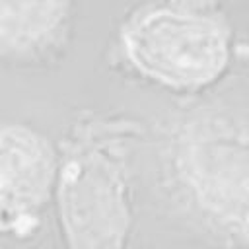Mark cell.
I'll list each match as a JSON object with an SVG mask.
<instances>
[{
  "label": "cell",
  "instance_id": "obj_1",
  "mask_svg": "<svg viewBox=\"0 0 249 249\" xmlns=\"http://www.w3.org/2000/svg\"><path fill=\"white\" fill-rule=\"evenodd\" d=\"M130 58L150 76L173 86H200L226 64L228 43L222 27L187 12L160 10L126 29Z\"/></svg>",
  "mask_w": 249,
  "mask_h": 249
},
{
  "label": "cell",
  "instance_id": "obj_2",
  "mask_svg": "<svg viewBox=\"0 0 249 249\" xmlns=\"http://www.w3.org/2000/svg\"><path fill=\"white\" fill-rule=\"evenodd\" d=\"M49 179L43 148L25 136H0V212L19 214L33 208Z\"/></svg>",
  "mask_w": 249,
  "mask_h": 249
}]
</instances>
